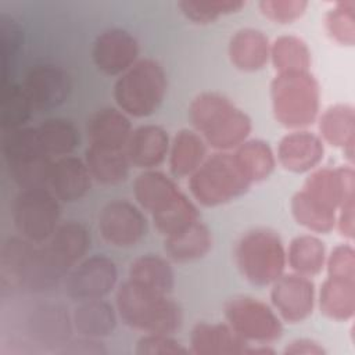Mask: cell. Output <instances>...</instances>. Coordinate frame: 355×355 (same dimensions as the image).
I'll return each mask as SVG.
<instances>
[{"label": "cell", "mask_w": 355, "mask_h": 355, "mask_svg": "<svg viewBox=\"0 0 355 355\" xmlns=\"http://www.w3.org/2000/svg\"><path fill=\"white\" fill-rule=\"evenodd\" d=\"M189 118L205 144L216 151L236 150L252 130L251 118L230 98L216 92L197 94L190 103Z\"/></svg>", "instance_id": "7a4b0ae2"}, {"label": "cell", "mask_w": 355, "mask_h": 355, "mask_svg": "<svg viewBox=\"0 0 355 355\" xmlns=\"http://www.w3.org/2000/svg\"><path fill=\"white\" fill-rule=\"evenodd\" d=\"M40 143L53 158L71 155L79 144V132L64 118H49L36 126Z\"/></svg>", "instance_id": "8d00e7d4"}, {"label": "cell", "mask_w": 355, "mask_h": 355, "mask_svg": "<svg viewBox=\"0 0 355 355\" xmlns=\"http://www.w3.org/2000/svg\"><path fill=\"white\" fill-rule=\"evenodd\" d=\"M247 347L227 323L198 322L190 333V352L197 355H243Z\"/></svg>", "instance_id": "ffe728a7"}, {"label": "cell", "mask_w": 355, "mask_h": 355, "mask_svg": "<svg viewBox=\"0 0 355 355\" xmlns=\"http://www.w3.org/2000/svg\"><path fill=\"white\" fill-rule=\"evenodd\" d=\"M83 159L92 178L101 184H116L126 180L132 166L125 148H107L89 144Z\"/></svg>", "instance_id": "83f0119b"}, {"label": "cell", "mask_w": 355, "mask_h": 355, "mask_svg": "<svg viewBox=\"0 0 355 355\" xmlns=\"http://www.w3.org/2000/svg\"><path fill=\"white\" fill-rule=\"evenodd\" d=\"M324 26L329 36L341 46L355 43V1H336L324 15Z\"/></svg>", "instance_id": "ab89813d"}, {"label": "cell", "mask_w": 355, "mask_h": 355, "mask_svg": "<svg viewBox=\"0 0 355 355\" xmlns=\"http://www.w3.org/2000/svg\"><path fill=\"white\" fill-rule=\"evenodd\" d=\"M129 116L119 108H101L87 121L89 144L107 148H126L132 133Z\"/></svg>", "instance_id": "cb8c5ba5"}, {"label": "cell", "mask_w": 355, "mask_h": 355, "mask_svg": "<svg viewBox=\"0 0 355 355\" xmlns=\"http://www.w3.org/2000/svg\"><path fill=\"white\" fill-rule=\"evenodd\" d=\"M270 287V305L283 322L300 323L312 315L316 290L311 277L283 273Z\"/></svg>", "instance_id": "4fadbf2b"}, {"label": "cell", "mask_w": 355, "mask_h": 355, "mask_svg": "<svg viewBox=\"0 0 355 355\" xmlns=\"http://www.w3.org/2000/svg\"><path fill=\"white\" fill-rule=\"evenodd\" d=\"M169 147L171 139L164 128L141 125L132 130L125 150L132 166L150 171L165 161Z\"/></svg>", "instance_id": "d6986e66"}, {"label": "cell", "mask_w": 355, "mask_h": 355, "mask_svg": "<svg viewBox=\"0 0 355 355\" xmlns=\"http://www.w3.org/2000/svg\"><path fill=\"white\" fill-rule=\"evenodd\" d=\"M229 60L243 72H257L270 60V42L255 28H241L233 33L227 46Z\"/></svg>", "instance_id": "7402d4cb"}, {"label": "cell", "mask_w": 355, "mask_h": 355, "mask_svg": "<svg viewBox=\"0 0 355 355\" xmlns=\"http://www.w3.org/2000/svg\"><path fill=\"white\" fill-rule=\"evenodd\" d=\"M1 154L10 178L19 189L49 187L55 159L43 148L36 128L1 132Z\"/></svg>", "instance_id": "52a82bcc"}, {"label": "cell", "mask_w": 355, "mask_h": 355, "mask_svg": "<svg viewBox=\"0 0 355 355\" xmlns=\"http://www.w3.org/2000/svg\"><path fill=\"white\" fill-rule=\"evenodd\" d=\"M168 90L164 67L153 58H139L114 85L116 107L128 116L146 118L162 104Z\"/></svg>", "instance_id": "8992f818"}, {"label": "cell", "mask_w": 355, "mask_h": 355, "mask_svg": "<svg viewBox=\"0 0 355 355\" xmlns=\"http://www.w3.org/2000/svg\"><path fill=\"white\" fill-rule=\"evenodd\" d=\"M33 105L22 85L8 82L1 85L0 94V126L1 132L24 128L29 121Z\"/></svg>", "instance_id": "74e56055"}, {"label": "cell", "mask_w": 355, "mask_h": 355, "mask_svg": "<svg viewBox=\"0 0 355 355\" xmlns=\"http://www.w3.org/2000/svg\"><path fill=\"white\" fill-rule=\"evenodd\" d=\"M324 155V143L319 135L306 129L291 130L284 135L276 150L280 166L293 173L312 172L319 166Z\"/></svg>", "instance_id": "2e32d148"}, {"label": "cell", "mask_w": 355, "mask_h": 355, "mask_svg": "<svg viewBox=\"0 0 355 355\" xmlns=\"http://www.w3.org/2000/svg\"><path fill=\"white\" fill-rule=\"evenodd\" d=\"M258 7L265 18L275 24H291L300 19L306 8V0H262Z\"/></svg>", "instance_id": "b9f144b4"}, {"label": "cell", "mask_w": 355, "mask_h": 355, "mask_svg": "<svg viewBox=\"0 0 355 355\" xmlns=\"http://www.w3.org/2000/svg\"><path fill=\"white\" fill-rule=\"evenodd\" d=\"M226 323L248 344H270L283 334V320L272 305L250 295H236L223 306Z\"/></svg>", "instance_id": "30bf717a"}, {"label": "cell", "mask_w": 355, "mask_h": 355, "mask_svg": "<svg viewBox=\"0 0 355 355\" xmlns=\"http://www.w3.org/2000/svg\"><path fill=\"white\" fill-rule=\"evenodd\" d=\"M319 137L323 143L341 148L348 165L354 164L355 111L349 104L330 105L319 116Z\"/></svg>", "instance_id": "603a6c76"}, {"label": "cell", "mask_w": 355, "mask_h": 355, "mask_svg": "<svg viewBox=\"0 0 355 355\" xmlns=\"http://www.w3.org/2000/svg\"><path fill=\"white\" fill-rule=\"evenodd\" d=\"M22 87L35 110H53L64 104L71 92V78L65 69L51 64L33 67Z\"/></svg>", "instance_id": "9a60e30c"}, {"label": "cell", "mask_w": 355, "mask_h": 355, "mask_svg": "<svg viewBox=\"0 0 355 355\" xmlns=\"http://www.w3.org/2000/svg\"><path fill=\"white\" fill-rule=\"evenodd\" d=\"M233 157L251 184L268 179L277 165L275 151L261 139H247L234 150Z\"/></svg>", "instance_id": "d6a6232c"}, {"label": "cell", "mask_w": 355, "mask_h": 355, "mask_svg": "<svg viewBox=\"0 0 355 355\" xmlns=\"http://www.w3.org/2000/svg\"><path fill=\"white\" fill-rule=\"evenodd\" d=\"M128 279L146 288L166 295H169L175 287V273L171 262L166 258L154 254H146L132 261Z\"/></svg>", "instance_id": "1f68e13d"}, {"label": "cell", "mask_w": 355, "mask_h": 355, "mask_svg": "<svg viewBox=\"0 0 355 355\" xmlns=\"http://www.w3.org/2000/svg\"><path fill=\"white\" fill-rule=\"evenodd\" d=\"M354 209H355V197L345 200L337 209L336 227L340 232V234L348 240L354 239V232H355Z\"/></svg>", "instance_id": "bcb514c9"}, {"label": "cell", "mask_w": 355, "mask_h": 355, "mask_svg": "<svg viewBox=\"0 0 355 355\" xmlns=\"http://www.w3.org/2000/svg\"><path fill=\"white\" fill-rule=\"evenodd\" d=\"M60 352L72 355H100L107 354V349L100 341V338L80 336L78 340L67 341Z\"/></svg>", "instance_id": "f6af8a7d"}, {"label": "cell", "mask_w": 355, "mask_h": 355, "mask_svg": "<svg viewBox=\"0 0 355 355\" xmlns=\"http://www.w3.org/2000/svg\"><path fill=\"white\" fill-rule=\"evenodd\" d=\"M234 262L243 279L250 284L272 286L287 266L286 247L272 229L255 227L237 240Z\"/></svg>", "instance_id": "5b68a950"}, {"label": "cell", "mask_w": 355, "mask_h": 355, "mask_svg": "<svg viewBox=\"0 0 355 355\" xmlns=\"http://www.w3.org/2000/svg\"><path fill=\"white\" fill-rule=\"evenodd\" d=\"M43 247L60 270L68 275L87 254L90 234L80 222L68 220L58 225Z\"/></svg>", "instance_id": "e0dca14e"}, {"label": "cell", "mask_w": 355, "mask_h": 355, "mask_svg": "<svg viewBox=\"0 0 355 355\" xmlns=\"http://www.w3.org/2000/svg\"><path fill=\"white\" fill-rule=\"evenodd\" d=\"M293 218L312 233H329L336 227L337 209L326 205L305 190H298L290 202Z\"/></svg>", "instance_id": "836d02e7"}, {"label": "cell", "mask_w": 355, "mask_h": 355, "mask_svg": "<svg viewBox=\"0 0 355 355\" xmlns=\"http://www.w3.org/2000/svg\"><path fill=\"white\" fill-rule=\"evenodd\" d=\"M270 98L276 121L287 129H305L319 116L320 87L309 71L277 73Z\"/></svg>", "instance_id": "277c9868"}, {"label": "cell", "mask_w": 355, "mask_h": 355, "mask_svg": "<svg viewBox=\"0 0 355 355\" xmlns=\"http://www.w3.org/2000/svg\"><path fill=\"white\" fill-rule=\"evenodd\" d=\"M137 205L151 215L155 229L169 237L200 219L194 202L161 171H143L133 182Z\"/></svg>", "instance_id": "6da1fadb"}, {"label": "cell", "mask_w": 355, "mask_h": 355, "mask_svg": "<svg viewBox=\"0 0 355 355\" xmlns=\"http://www.w3.org/2000/svg\"><path fill=\"white\" fill-rule=\"evenodd\" d=\"M320 312L336 322L352 319L355 312V280L326 277L316 294Z\"/></svg>", "instance_id": "f546056e"}, {"label": "cell", "mask_w": 355, "mask_h": 355, "mask_svg": "<svg viewBox=\"0 0 355 355\" xmlns=\"http://www.w3.org/2000/svg\"><path fill=\"white\" fill-rule=\"evenodd\" d=\"M22 46V29L19 24L10 15H0V47H1V78L3 83H8L10 68Z\"/></svg>", "instance_id": "60d3db41"}, {"label": "cell", "mask_w": 355, "mask_h": 355, "mask_svg": "<svg viewBox=\"0 0 355 355\" xmlns=\"http://www.w3.org/2000/svg\"><path fill=\"white\" fill-rule=\"evenodd\" d=\"M12 222L21 237L43 244L60 225V200L49 187L21 189L12 204Z\"/></svg>", "instance_id": "9c48e42d"}, {"label": "cell", "mask_w": 355, "mask_h": 355, "mask_svg": "<svg viewBox=\"0 0 355 355\" xmlns=\"http://www.w3.org/2000/svg\"><path fill=\"white\" fill-rule=\"evenodd\" d=\"M180 12L198 25L212 24L223 15L239 12L245 7L241 0H182L178 3Z\"/></svg>", "instance_id": "f35d334b"}, {"label": "cell", "mask_w": 355, "mask_h": 355, "mask_svg": "<svg viewBox=\"0 0 355 355\" xmlns=\"http://www.w3.org/2000/svg\"><path fill=\"white\" fill-rule=\"evenodd\" d=\"M35 245L21 236L8 237L3 243L0 250V280L3 288H21Z\"/></svg>", "instance_id": "e575fe53"}, {"label": "cell", "mask_w": 355, "mask_h": 355, "mask_svg": "<svg viewBox=\"0 0 355 355\" xmlns=\"http://www.w3.org/2000/svg\"><path fill=\"white\" fill-rule=\"evenodd\" d=\"M283 352L286 355H324V347L312 338H297L290 341Z\"/></svg>", "instance_id": "7dc6e473"}, {"label": "cell", "mask_w": 355, "mask_h": 355, "mask_svg": "<svg viewBox=\"0 0 355 355\" xmlns=\"http://www.w3.org/2000/svg\"><path fill=\"white\" fill-rule=\"evenodd\" d=\"M115 308L126 326L144 334H173L182 326V309L178 302L129 279L116 290Z\"/></svg>", "instance_id": "3957f363"}, {"label": "cell", "mask_w": 355, "mask_h": 355, "mask_svg": "<svg viewBox=\"0 0 355 355\" xmlns=\"http://www.w3.org/2000/svg\"><path fill=\"white\" fill-rule=\"evenodd\" d=\"M169 169L173 178L190 176L207 158V144L193 129H180L171 140Z\"/></svg>", "instance_id": "f1b7e54d"}, {"label": "cell", "mask_w": 355, "mask_h": 355, "mask_svg": "<svg viewBox=\"0 0 355 355\" xmlns=\"http://www.w3.org/2000/svg\"><path fill=\"white\" fill-rule=\"evenodd\" d=\"M139 42L126 29L110 28L97 35L92 58L100 72L121 76L139 60Z\"/></svg>", "instance_id": "5bb4252c"}, {"label": "cell", "mask_w": 355, "mask_h": 355, "mask_svg": "<svg viewBox=\"0 0 355 355\" xmlns=\"http://www.w3.org/2000/svg\"><path fill=\"white\" fill-rule=\"evenodd\" d=\"M98 232L107 244L128 248L146 236L147 220L139 205L128 200H114L98 214Z\"/></svg>", "instance_id": "7c38bea8"}, {"label": "cell", "mask_w": 355, "mask_h": 355, "mask_svg": "<svg viewBox=\"0 0 355 355\" xmlns=\"http://www.w3.org/2000/svg\"><path fill=\"white\" fill-rule=\"evenodd\" d=\"M251 187L250 180L240 171L232 153L218 151L189 176V189L193 198L208 208L225 205Z\"/></svg>", "instance_id": "ba28073f"}, {"label": "cell", "mask_w": 355, "mask_h": 355, "mask_svg": "<svg viewBox=\"0 0 355 355\" xmlns=\"http://www.w3.org/2000/svg\"><path fill=\"white\" fill-rule=\"evenodd\" d=\"M327 277L355 280V251L349 243L336 245L326 258Z\"/></svg>", "instance_id": "ee69618b"}, {"label": "cell", "mask_w": 355, "mask_h": 355, "mask_svg": "<svg viewBox=\"0 0 355 355\" xmlns=\"http://www.w3.org/2000/svg\"><path fill=\"white\" fill-rule=\"evenodd\" d=\"M212 248V234L200 219L183 230L164 239V250L169 259L186 263L204 258Z\"/></svg>", "instance_id": "4316f807"}, {"label": "cell", "mask_w": 355, "mask_h": 355, "mask_svg": "<svg viewBox=\"0 0 355 355\" xmlns=\"http://www.w3.org/2000/svg\"><path fill=\"white\" fill-rule=\"evenodd\" d=\"M302 190L326 205L338 209L345 200L355 197V173L352 165L316 168L306 178Z\"/></svg>", "instance_id": "ac0fdd59"}, {"label": "cell", "mask_w": 355, "mask_h": 355, "mask_svg": "<svg viewBox=\"0 0 355 355\" xmlns=\"http://www.w3.org/2000/svg\"><path fill=\"white\" fill-rule=\"evenodd\" d=\"M92 180L93 178L85 159L65 155L54 161L49 187L60 201L75 202L86 196Z\"/></svg>", "instance_id": "44dd1931"}, {"label": "cell", "mask_w": 355, "mask_h": 355, "mask_svg": "<svg viewBox=\"0 0 355 355\" xmlns=\"http://www.w3.org/2000/svg\"><path fill=\"white\" fill-rule=\"evenodd\" d=\"M118 283L116 263L105 255L83 258L65 277V291L76 301L105 298Z\"/></svg>", "instance_id": "8fae6325"}, {"label": "cell", "mask_w": 355, "mask_h": 355, "mask_svg": "<svg viewBox=\"0 0 355 355\" xmlns=\"http://www.w3.org/2000/svg\"><path fill=\"white\" fill-rule=\"evenodd\" d=\"M29 333L43 344L64 345L71 334L72 316L61 304H43L29 316Z\"/></svg>", "instance_id": "484cf974"}, {"label": "cell", "mask_w": 355, "mask_h": 355, "mask_svg": "<svg viewBox=\"0 0 355 355\" xmlns=\"http://www.w3.org/2000/svg\"><path fill=\"white\" fill-rule=\"evenodd\" d=\"M286 257L291 272L312 279L324 269L327 252L324 243L318 236L301 234L290 241Z\"/></svg>", "instance_id": "4dcf8cb0"}, {"label": "cell", "mask_w": 355, "mask_h": 355, "mask_svg": "<svg viewBox=\"0 0 355 355\" xmlns=\"http://www.w3.org/2000/svg\"><path fill=\"white\" fill-rule=\"evenodd\" d=\"M137 355H186L191 354L190 348L180 344L172 334L146 333L136 343Z\"/></svg>", "instance_id": "7bdbcfd3"}, {"label": "cell", "mask_w": 355, "mask_h": 355, "mask_svg": "<svg viewBox=\"0 0 355 355\" xmlns=\"http://www.w3.org/2000/svg\"><path fill=\"white\" fill-rule=\"evenodd\" d=\"M277 73L309 71L311 50L308 44L295 35H282L270 43V60Z\"/></svg>", "instance_id": "d590c367"}, {"label": "cell", "mask_w": 355, "mask_h": 355, "mask_svg": "<svg viewBox=\"0 0 355 355\" xmlns=\"http://www.w3.org/2000/svg\"><path fill=\"white\" fill-rule=\"evenodd\" d=\"M72 326L79 336L103 338L110 336L118 322V311L104 298L78 301L72 313Z\"/></svg>", "instance_id": "d4e9b609"}]
</instances>
